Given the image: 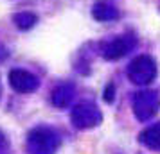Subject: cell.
I'll list each match as a JSON object with an SVG mask.
<instances>
[{
  "label": "cell",
  "mask_w": 160,
  "mask_h": 154,
  "mask_svg": "<svg viewBox=\"0 0 160 154\" xmlns=\"http://www.w3.org/2000/svg\"><path fill=\"white\" fill-rule=\"evenodd\" d=\"M157 75V65L149 56H138L130 63L128 77L135 84H148Z\"/></svg>",
  "instance_id": "6da1fadb"
},
{
  "label": "cell",
  "mask_w": 160,
  "mask_h": 154,
  "mask_svg": "<svg viewBox=\"0 0 160 154\" xmlns=\"http://www.w3.org/2000/svg\"><path fill=\"white\" fill-rule=\"evenodd\" d=\"M160 104V97L157 91H140L135 97V113L138 118H146L153 117L157 113V108Z\"/></svg>",
  "instance_id": "7a4b0ae2"
},
{
  "label": "cell",
  "mask_w": 160,
  "mask_h": 154,
  "mask_svg": "<svg viewBox=\"0 0 160 154\" xmlns=\"http://www.w3.org/2000/svg\"><path fill=\"white\" fill-rule=\"evenodd\" d=\"M101 120V113L94 104H79L72 111V122L78 127H92Z\"/></svg>",
  "instance_id": "3957f363"
},
{
  "label": "cell",
  "mask_w": 160,
  "mask_h": 154,
  "mask_svg": "<svg viewBox=\"0 0 160 154\" xmlns=\"http://www.w3.org/2000/svg\"><path fill=\"white\" fill-rule=\"evenodd\" d=\"M130 47H133V40H130V36L112 38L106 43H102L101 54L106 59H119L130 50Z\"/></svg>",
  "instance_id": "277c9868"
},
{
  "label": "cell",
  "mask_w": 160,
  "mask_h": 154,
  "mask_svg": "<svg viewBox=\"0 0 160 154\" xmlns=\"http://www.w3.org/2000/svg\"><path fill=\"white\" fill-rule=\"evenodd\" d=\"M9 82H11L13 90L20 91V93H29L38 88V79L25 70H11Z\"/></svg>",
  "instance_id": "5b68a950"
},
{
  "label": "cell",
  "mask_w": 160,
  "mask_h": 154,
  "mask_svg": "<svg viewBox=\"0 0 160 154\" xmlns=\"http://www.w3.org/2000/svg\"><path fill=\"white\" fill-rule=\"evenodd\" d=\"M52 138L54 136L49 131L38 129L29 136V149L32 147V154H51L49 151H52V149H49L47 145H49V142H52Z\"/></svg>",
  "instance_id": "8992f818"
},
{
  "label": "cell",
  "mask_w": 160,
  "mask_h": 154,
  "mask_svg": "<svg viewBox=\"0 0 160 154\" xmlns=\"http://www.w3.org/2000/svg\"><path fill=\"white\" fill-rule=\"evenodd\" d=\"M95 20H101V22H108V20H115L119 16V11H117L113 6H110L108 2H97L92 9Z\"/></svg>",
  "instance_id": "52a82bcc"
},
{
  "label": "cell",
  "mask_w": 160,
  "mask_h": 154,
  "mask_svg": "<svg viewBox=\"0 0 160 154\" xmlns=\"http://www.w3.org/2000/svg\"><path fill=\"white\" fill-rule=\"evenodd\" d=\"M74 95V88L70 84H61L58 88L54 90V93H52V102L56 104V106H67V104L70 102V99Z\"/></svg>",
  "instance_id": "ba28073f"
},
{
  "label": "cell",
  "mask_w": 160,
  "mask_h": 154,
  "mask_svg": "<svg viewBox=\"0 0 160 154\" xmlns=\"http://www.w3.org/2000/svg\"><path fill=\"white\" fill-rule=\"evenodd\" d=\"M13 22H15V25L18 29L25 30V29H31V27L38 22V16L32 15V13L23 11V13H16V15L13 16Z\"/></svg>",
  "instance_id": "9c48e42d"
},
{
  "label": "cell",
  "mask_w": 160,
  "mask_h": 154,
  "mask_svg": "<svg viewBox=\"0 0 160 154\" xmlns=\"http://www.w3.org/2000/svg\"><path fill=\"white\" fill-rule=\"evenodd\" d=\"M140 140H142L144 143H148V145H151V147H160V124L153 125L148 131H144L140 134Z\"/></svg>",
  "instance_id": "30bf717a"
},
{
  "label": "cell",
  "mask_w": 160,
  "mask_h": 154,
  "mask_svg": "<svg viewBox=\"0 0 160 154\" xmlns=\"http://www.w3.org/2000/svg\"><path fill=\"white\" fill-rule=\"evenodd\" d=\"M104 99H106L108 102H112V100H113V86H112V84H110L108 88H106V93H104Z\"/></svg>",
  "instance_id": "8fae6325"
}]
</instances>
